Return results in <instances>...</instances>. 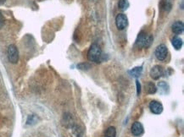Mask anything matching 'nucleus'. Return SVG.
Masks as SVG:
<instances>
[{
    "label": "nucleus",
    "mask_w": 184,
    "mask_h": 137,
    "mask_svg": "<svg viewBox=\"0 0 184 137\" xmlns=\"http://www.w3.org/2000/svg\"><path fill=\"white\" fill-rule=\"evenodd\" d=\"M167 53H168V48L167 47L165 46V44H160L159 45L154 52V54L155 57L157 58V59L159 61H163L165 60V58L167 56Z\"/></svg>",
    "instance_id": "nucleus-4"
},
{
    "label": "nucleus",
    "mask_w": 184,
    "mask_h": 137,
    "mask_svg": "<svg viewBox=\"0 0 184 137\" xmlns=\"http://www.w3.org/2000/svg\"><path fill=\"white\" fill-rule=\"evenodd\" d=\"M142 70H143V68H142V67H136V68H133V69L130 71V73H131L132 75L134 76V77H138V76H140V75H141V73H142Z\"/></svg>",
    "instance_id": "nucleus-16"
},
{
    "label": "nucleus",
    "mask_w": 184,
    "mask_h": 137,
    "mask_svg": "<svg viewBox=\"0 0 184 137\" xmlns=\"http://www.w3.org/2000/svg\"><path fill=\"white\" fill-rule=\"evenodd\" d=\"M184 25L183 21L177 20L176 22L173 23L172 25V31L176 34V35H180L183 32Z\"/></svg>",
    "instance_id": "nucleus-9"
},
{
    "label": "nucleus",
    "mask_w": 184,
    "mask_h": 137,
    "mask_svg": "<svg viewBox=\"0 0 184 137\" xmlns=\"http://www.w3.org/2000/svg\"><path fill=\"white\" fill-rule=\"evenodd\" d=\"M4 21H5L4 17L3 14L0 12V27H2L3 25H4Z\"/></svg>",
    "instance_id": "nucleus-19"
},
{
    "label": "nucleus",
    "mask_w": 184,
    "mask_h": 137,
    "mask_svg": "<svg viewBox=\"0 0 184 137\" xmlns=\"http://www.w3.org/2000/svg\"><path fill=\"white\" fill-rule=\"evenodd\" d=\"M160 7L164 11H166V12L170 11L172 7V0H161Z\"/></svg>",
    "instance_id": "nucleus-10"
},
{
    "label": "nucleus",
    "mask_w": 184,
    "mask_h": 137,
    "mask_svg": "<svg viewBox=\"0 0 184 137\" xmlns=\"http://www.w3.org/2000/svg\"><path fill=\"white\" fill-rule=\"evenodd\" d=\"M8 58L11 63H16L19 60V51L14 44L9 45L8 48Z\"/></svg>",
    "instance_id": "nucleus-3"
},
{
    "label": "nucleus",
    "mask_w": 184,
    "mask_h": 137,
    "mask_svg": "<svg viewBox=\"0 0 184 137\" xmlns=\"http://www.w3.org/2000/svg\"><path fill=\"white\" fill-rule=\"evenodd\" d=\"M102 57V50L99 45L93 43L90 47L88 52V58L89 61L99 63Z\"/></svg>",
    "instance_id": "nucleus-1"
},
{
    "label": "nucleus",
    "mask_w": 184,
    "mask_h": 137,
    "mask_svg": "<svg viewBox=\"0 0 184 137\" xmlns=\"http://www.w3.org/2000/svg\"><path fill=\"white\" fill-rule=\"evenodd\" d=\"M164 74V69L159 65H155L154 66L151 70H150V76L154 80H158Z\"/></svg>",
    "instance_id": "nucleus-8"
},
{
    "label": "nucleus",
    "mask_w": 184,
    "mask_h": 137,
    "mask_svg": "<svg viewBox=\"0 0 184 137\" xmlns=\"http://www.w3.org/2000/svg\"><path fill=\"white\" fill-rule=\"evenodd\" d=\"M5 2H6V0H0V5H3Z\"/></svg>",
    "instance_id": "nucleus-20"
},
{
    "label": "nucleus",
    "mask_w": 184,
    "mask_h": 137,
    "mask_svg": "<svg viewBox=\"0 0 184 137\" xmlns=\"http://www.w3.org/2000/svg\"><path fill=\"white\" fill-rule=\"evenodd\" d=\"M136 86H137V94H138V96H139L141 93V86H140L139 81L138 80L136 81Z\"/></svg>",
    "instance_id": "nucleus-18"
},
{
    "label": "nucleus",
    "mask_w": 184,
    "mask_h": 137,
    "mask_svg": "<svg viewBox=\"0 0 184 137\" xmlns=\"http://www.w3.org/2000/svg\"><path fill=\"white\" fill-rule=\"evenodd\" d=\"M116 136V130L114 126H110L106 130L104 133V137H115Z\"/></svg>",
    "instance_id": "nucleus-13"
},
{
    "label": "nucleus",
    "mask_w": 184,
    "mask_h": 137,
    "mask_svg": "<svg viewBox=\"0 0 184 137\" xmlns=\"http://www.w3.org/2000/svg\"><path fill=\"white\" fill-rule=\"evenodd\" d=\"M131 131H132V134L134 136H140L143 134V126L140 122L137 121L132 125Z\"/></svg>",
    "instance_id": "nucleus-7"
},
{
    "label": "nucleus",
    "mask_w": 184,
    "mask_h": 137,
    "mask_svg": "<svg viewBox=\"0 0 184 137\" xmlns=\"http://www.w3.org/2000/svg\"><path fill=\"white\" fill-rule=\"evenodd\" d=\"M153 42V37L150 35H148L146 32H140L138 37L136 40V45L138 48H149Z\"/></svg>",
    "instance_id": "nucleus-2"
},
{
    "label": "nucleus",
    "mask_w": 184,
    "mask_h": 137,
    "mask_svg": "<svg viewBox=\"0 0 184 137\" xmlns=\"http://www.w3.org/2000/svg\"><path fill=\"white\" fill-rule=\"evenodd\" d=\"M118 6L120 8V9L124 11V10L127 9V8L129 7V2L127 0H119Z\"/></svg>",
    "instance_id": "nucleus-15"
},
{
    "label": "nucleus",
    "mask_w": 184,
    "mask_h": 137,
    "mask_svg": "<svg viewBox=\"0 0 184 137\" xmlns=\"http://www.w3.org/2000/svg\"><path fill=\"white\" fill-rule=\"evenodd\" d=\"M90 64H88V63H80V64H78L77 65V68H79L80 69H88V68H90Z\"/></svg>",
    "instance_id": "nucleus-17"
},
{
    "label": "nucleus",
    "mask_w": 184,
    "mask_h": 137,
    "mask_svg": "<svg viewBox=\"0 0 184 137\" xmlns=\"http://www.w3.org/2000/svg\"><path fill=\"white\" fill-rule=\"evenodd\" d=\"M145 91L148 94H154L157 92V88L152 82H148L145 84Z\"/></svg>",
    "instance_id": "nucleus-11"
},
{
    "label": "nucleus",
    "mask_w": 184,
    "mask_h": 137,
    "mask_svg": "<svg viewBox=\"0 0 184 137\" xmlns=\"http://www.w3.org/2000/svg\"><path fill=\"white\" fill-rule=\"evenodd\" d=\"M115 25L119 30H124L128 25V19L124 14H119L115 17Z\"/></svg>",
    "instance_id": "nucleus-5"
},
{
    "label": "nucleus",
    "mask_w": 184,
    "mask_h": 137,
    "mask_svg": "<svg viewBox=\"0 0 184 137\" xmlns=\"http://www.w3.org/2000/svg\"><path fill=\"white\" fill-rule=\"evenodd\" d=\"M149 109L154 114H160L163 112V105L158 101L153 100L149 102Z\"/></svg>",
    "instance_id": "nucleus-6"
},
{
    "label": "nucleus",
    "mask_w": 184,
    "mask_h": 137,
    "mask_svg": "<svg viewBox=\"0 0 184 137\" xmlns=\"http://www.w3.org/2000/svg\"><path fill=\"white\" fill-rule=\"evenodd\" d=\"M172 46L177 50L181 49L182 46H183V40L178 37H174L172 40Z\"/></svg>",
    "instance_id": "nucleus-12"
},
{
    "label": "nucleus",
    "mask_w": 184,
    "mask_h": 137,
    "mask_svg": "<svg viewBox=\"0 0 184 137\" xmlns=\"http://www.w3.org/2000/svg\"><path fill=\"white\" fill-rule=\"evenodd\" d=\"M38 120V118L37 115H35V114H32V115H29L28 116V118L26 119V125H34V124H36L37 123V121Z\"/></svg>",
    "instance_id": "nucleus-14"
}]
</instances>
